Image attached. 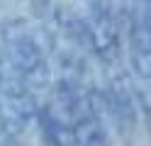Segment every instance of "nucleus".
Here are the masks:
<instances>
[{
  "label": "nucleus",
  "mask_w": 151,
  "mask_h": 146,
  "mask_svg": "<svg viewBox=\"0 0 151 146\" xmlns=\"http://www.w3.org/2000/svg\"><path fill=\"white\" fill-rule=\"evenodd\" d=\"M102 95L83 78H59L54 95L37 110V122L51 146H110Z\"/></svg>",
  "instance_id": "1"
},
{
  "label": "nucleus",
  "mask_w": 151,
  "mask_h": 146,
  "mask_svg": "<svg viewBox=\"0 0 151 146\" xmlns=\"http://www.w3.org/2000/svg\"><path fill=\"white\" fill-rule=\"evenodd\" d=\"M3 39V61L24 90L37 93L49 85L51 63L34 27L27 19H10L0 29Z\"/></svg>",
  "instance_id": "2"
},
{
  "label": "nucleus",
  "mask_w": 151,
  "mask_h": 146,
  "mask_svg": "<svg viewBox=\"0 0 151 146\" xmlns=\"http://www.w3.org/2000/svg\"><path fill=\"white\" fill-rule=\"evenodd\" d=\"M86 49H90L100 61H115L122 49L119 22L112 0H86V15L78 17Z\"/></svg>",
  "instance_id": "3"
}]
</instances>
